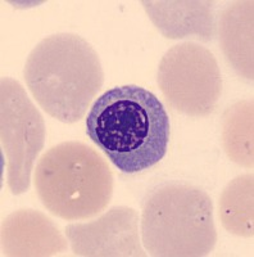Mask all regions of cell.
<instances>
[{
	"instance_id": "cell-2",
	"label": "cell",
	"mask_w": 254,
	"mask_h": 257,
	"mask_svg": "<svg viewBox=\"0 0 254 257\" xmlns=\"http://www.w3.org/2000/svg\"><path fill=\"white\" fill-rule=\"evenodd\" d=\"M24 77L33 96L49 116L79 122L103 86L99 56L76 34H54L36 44L25 63Z\"/></svg>"
},
{
	"instance_id": "cell-6",
	"label": "cell",
	"mask_w": 254,
	"mask_h": 257,
	"mask_svg": "<svg viewBox=\"0 0 254 257\" xmlns=\"http://www.w3.org/2000/svg\"><path fill=\"white\" fill-rule=\"evenodd\" d=\"M0 130L7 157V183L12 194L26 193L34 164L44 148V118L17 80L3 77L0 84Z\"/></svg>"
},
{
	"instance_id": "cell-1",
	"label": "cell",
	"mask_w": 254,
	"mask_h": 257,
	"mask_svg": "<svg viewBox=\"0 0 254 257\" xmlns=\"http://www.w3.org/2000/svg\"><path fill=\"white\" fill-rule=\"evenodd\" d=\"M85 126L89 139L121 173H143L161 162L168 149V114L157 95L137 85L103 93Z\"/></svg>"
},
{
	"instance_id": "cell-4",
	"label": "cell",
	"mask_w": 254,
	"mask_h": 257,
	"mask_svg": "<svg viewBox=\"0 0 254 257\" xmlns=\"http://www.w3.org/2000/svg\"><path fill=\"white\" fill-rule=\"evenodd\" d=\"M140 229L144 248L152 256H207L217 242L212 199L184 183L150 190L143 202Z\"/></svg>"
},
{
	"instance_id": "cell-3",
	"label": "cell",
	"mask_w": 254,
	"mask_h": 257,
	"mask_svg": "<svg viewBox=\"0 0 254 257\" xmlns=\"http://www.w3.org/2000/svg\"><path fill=\"white\" fill-rule=\"evenodd\" d=\"M113 174L104 158L81 142H63L41 156L35 188L50 213L68 221L97 216L113 194Z\"/></svg>"
},
{
	"instance_id": "cell-9",
	"label": "cell",
	"mask_w": 254,
	"mask_h": 257,
	"mask_svg": "<svg viewBox=\"0 0 254 257\" xmlns=\"http://www.w3.org/2000/svg\"><path fill=\"white\" fill-rule=\"evenodd\" d=\"M150 20L166 38L198 35L204 41L214 35V16L210 2H143Z\"/></svg>"
},
{
	"instance_id": "cell-12",
	"label": "cell",
	"mask_w": 254,
	"mask_h": 257,
	"mask_svg": "<svg viewBox=\"0 0 254 257\" xmlns=\"http://www.w3.org/2000/svg\"><path fill=\"white\" fill-rule=\"evenodd\" d=\"M223 141L228 157L237 164L249 166L242 151L253 162V109L245 116V120H240V103L228 109L225 116Z\"/></svg>"
},
{
	"instance_id": "cell-10",
	"label": "cell",
	"mask_w": 254,
	"mask_h": 257,
	"mask_svg": "<svg viewBox=\"0 0 254 257\" xmlns=\"http://www.w3.org/2000/svg\"><path fill=\"white\" fill-rule=\"evenodd\" d=\"M222 224L230 233L253 237V175H241L225 188L219 201Z\"/></svg>"
},
{
	"instance_id": "cell-7",
	"label": "cell",
	"mask_w": 254,
	"mask_h": 257,
	"mask_svg": "<svg viewBox=\"0 0 254 257\" xmlns=\"http://www.w3.org/2000/svg\"><path fill=\"white\" fill-rule=\"evenodd\" d=\"M139 213L117 206L86 224L66 226L75 256H146L139 237Z\"/></svg>"
},
{
	"instance_id": "cell-5",
	"label": "cell",
	"mask_w": 254,
	"mask_h": 257,
	"mask_svg": "<svg viewBox=\"0 0 254 257\" xmlns=\"http://www.w3.org/2000/svg\"><path fill=\"white\" fill-rule=\"evenodd\" d=\"M157 81L169 105L190 117L212 113L222 94L216 57L193 41L175 45L164 54Z\"/></svg>"
},
{
	"instance_id": "cell-8",
	"label": "cell",
	"mask_w": 254,
	"mask_h": 257,
	"mask_svg": "<svg viewBox=\"0 0 254 257\" xmlns=\"http://www.w3.org/2000/svg\"><path fill=\"white\" fill-rule=\"evenodd\" d=\"M2 248L6 256H54L67 251V242L45 215L20 210L4 220Z\"/></svg>"
},
{
	"instance_id": "cell-11",
	"label": "cell",
	"mask_w": 254,
	"mask_h": 257,
	"mask_svg": "<svg viewBox=\"0 0 254 257\" xmlns=\"http://www.w3.org/2000/svg\"><path fill=\"white\" fill-rule=\"evenodd\" d=\"M251 6H253V3L249 6V8ZM248 9H246V12H248ZM242 20H244V17H240V13H237L236 3L223 13V17L221 21V39L223 50H225L227 58L231 59V63L234 64V67L241 73L242 62L240 48H245L244 50L246 52V54L250 58H253V36L242 38V34L253 30V15L246 18L244 26L241 25Z\"/></svg>"
}]
</instances>
